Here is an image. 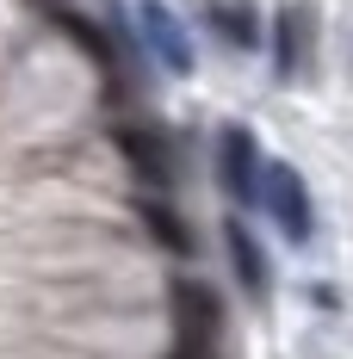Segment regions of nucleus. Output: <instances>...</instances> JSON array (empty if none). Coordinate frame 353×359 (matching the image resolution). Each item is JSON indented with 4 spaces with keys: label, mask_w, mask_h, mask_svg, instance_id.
I'll list each match as a JSON object with an SVG mask.
<instances>
[{
    "label": "nucleus",
    "mask_w": 353,
    "mask_h": 359,
    "mask_svg": "<svg viewBox=\"0 0 353 359\" xmlns=\"http://www.w3.org/2000/svg\"><path fill=\"white\" fill-rule=\"evenodd\" d=\"M174 328L186 347H211L217 334V291L205 279H174Z\"/></svg>",
    "instance_id": "39448f33"
},
{
    "label": "nucleus",
    "mask_w": 353,
    "mask_h": 359,
    "mask_svg": "<svg viewBox=\"0 0 353 359\" xmlns=\"http://www.w3.org/2000/svg\"><path fill=\"white\" fill-rule=\"evenodd\" d=\"M168 359H211V347H186V341H180V347H174Z\"/></svg>",
    "instance_id": "9b49d317"
},
{
    "label": "nucleus",
    "mask_w": 353,
    "mask_h": 359,
    "mask_svg": "<svg viewBox=\"0 0 353 359\" xmlns=\"http://www.w3.org/2000/svg\"><path fill=\"white\" fill-rule=\"evenodd\" d=\"M112 143L137 168V180H149V186H168L174 180V143L155 124H112Z\"/></svg>",
    "instance_id": "f03ea898"
},
{
    "label": "nucleus",
    "mask_w": 353,
    "mask_h": 359,
    "mask_svg": "<svg viewBox=\"0 0 353 359\" xmlns=\"http://www.w3.org/2000/svg\"><path fill=\"white\" fill-rule=\"evenodd\" d=\"M50 19H56V32H69L100 69H112V43H106V32H100L93 19H81V13H69V6H50Z\"/></svg>",
    "instance_id": "6e6552de"
},
{
    "label": "nucleus",
    "mask_w": 353,
    "mask_h": 359,
    "mask_svg": "<svg viewBox=\"0 0 353 359\" xmlns=\"http://www.w3.org/2000/svg\"><path fill=\"white\" fill-rule=\"evenodd\" d=\"M304 6H285L279 13V74H298V62H304Z\"/></svg>",
    "instance_id": "1a4fd4ad"
},
{
    "label": "nucleus",
    "mask_w": 353,
    "mask_h": 359,
    "mask_svg": "<svg viewBox=\"0 0 353 359\" xmlns=\"http://www.w3.org/2000/svg\"><path fill=\"white\" fill-rule=\"evenodd\" d=\"M217 174H223V186H229V198H260V149H254V137H248L242 124H229L223 137H217Z\"/></svg>",
    "instance_id": "7ed1b4c3"
},
{
    "label": "nucleus",
    "mask_w": 353,
    "mask_h": 359,
    "mask_svg": "<svg viewBox=\"0 0 353 359\" xmlns=\"http://www.w3.org/2000/svg\"><path fill=\"white\" fill-rule=\"evenodd\" d=\"M223 242H229V254H236V279H242V291H248V297H260V291H267V266H260L254 236H248L242 223H229V229H223Z\"/></svg>",
    "instance_id": "0eeeda50"
},
{
    "label": "nucleus",
    "mask_w": 353,
    "mask_h": 359,
    "mask_svg": "<svg viewBox=\"0 0 353 359\" xmlns=\"http://www.w3.org/2000/svg\"><path fill=\"white\" fill-rule=\"evenodd\" d=\"M211 19H217V32H229V43H254V19H248V6H217Z\"/></svg>",
    "instance_id": "9d476101"
},
{
    "label": "nucleus",
    "mask_w": 353,
    "mask_h": 359,
    "mask_svg": "<svg viewBox=\"0 0 353 359\" xmlns=\"http://www.w3.org/2000/svg\"><path fill=\"white\" fill-rule=\"evenodd\" d=\"M260 205L273 211L285 242H310V192H304V174L291 161H267L260 168Z\"/></svg>",
    "instance_id": "f257e3e1"
},
{
    "label": "nucleus",
    "mask_w": 353,
    "mask_h": 359,
    "mask_svg": "<svg viewBox=\"0 0 353 359\" xmlns=\"http://www.w3.org/2000/svg\"><path fill=\"white\" fill-rule=\"evenodd\" d=\"M137 211H142V223H149V236H155L168 254H192V229H186V217H180V211H168L161 198H142Z\"/></svg>",
    "instance_id": "423d86ee"
},
{
    "label": "nucleus",
    "mask_w": 353,
    "mask_h": 359,
    "mask_svg": "<svg viewBox=\"0 0 353 359\" xmlns=\"http://www.w3.org/2000/svg\"><path fill=\"white\" fill-rule=\"evenodd\" d=\"M137 19H142V37H149L155 62H161V69H174V74H192V37H186V25H180L174 13H168L161 0H142Z\"/></svg>",
    "instance_id": "20e7f679"
}]
</instances>
